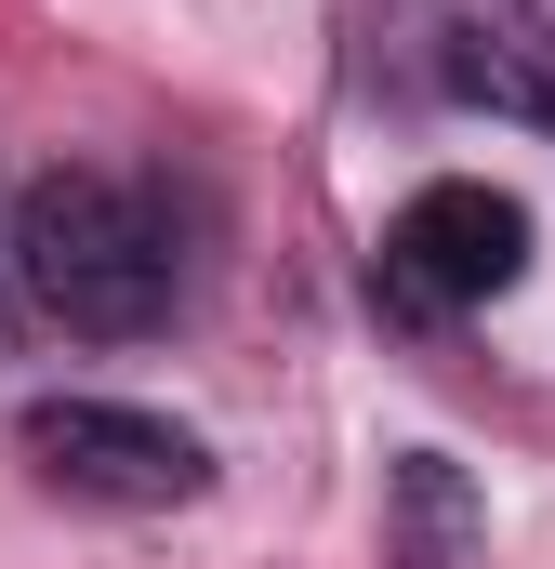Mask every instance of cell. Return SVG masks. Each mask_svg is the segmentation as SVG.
Here are the masks:
<instances>
[{
    "label": "cell",
    "mask_w": 555,
    "mask_h": 569,
    "mask_svg": "<svg viewBox=\"0 0 555 569\" xmlns=\"http://www.w3.org/2000/svg\"><path fill=\"white\" fill-rule=\"evenodd\" d=\"M476 557H490V517H476L463 463L450 450H411L384 477V569H476Z\"/></svg>",
    "instance_id": "277c9868"
},
{
    "label": "cell",
    "mask_w": 555,
    "mask_h": 569,
    "mask_svg": "<svg viewBox=\"0 0 555 569\" xmlns=\"http://www.w3.org/2000/svg\"><path fill=\"white\" fill-rule=\"evenodd\" d=\"M516 266H529V212L490 172H436V186L397 199V226L371 252V291L397 318H476V305L516 291Z\"/></svg>",
    "instance_id": "7a4b0ae2"
},
{
    "label": "cell",
    "mask_w": 555,
    "mask_h": 569,
    "mask_svg": "<svg viewBox=\"0 0 555 569\" xmlns=\"http://www.w3.org/2000/svg\"><path fill=\"white\" fill-rule=\"evenodd\" d=\"M529 13H543V40H555V0H529Z\"/></svg>",
    "instance_id": "5b68a950"
},
{
    "label": "cell",
    "mask_w": 555,
    "mask_h": 569,
    "mask_svg": "<svg viewBox=\"0 0 555 569\" xmlns=\"http://www.w3.org/2000/svg\"><path fill=\"white\" fill-rule=\"evenodd\" d=\"M13 291L67 345H133V331L172 318V291H185L172 212L145 186H120V172H40L13 199Z\"/></svg>",
    "instance_id": "6da1fadb"
},
{
    "label": "cell",
    "mask_w": 555,
    "mask_h": 569,
    "mask_svg": "<svg viewBox=\"0 0 555 569\" xmlns=\"http://www.w3.org/2000/svg\"><path fill=\"white\" fill-rule=\"evenodd\" d=\"M13 450L80 503H199L212 490V450L159 411H133V398H40L13 425Z\"/></svg>",
    "instance_id": "3957f363"
}]
</instances>
